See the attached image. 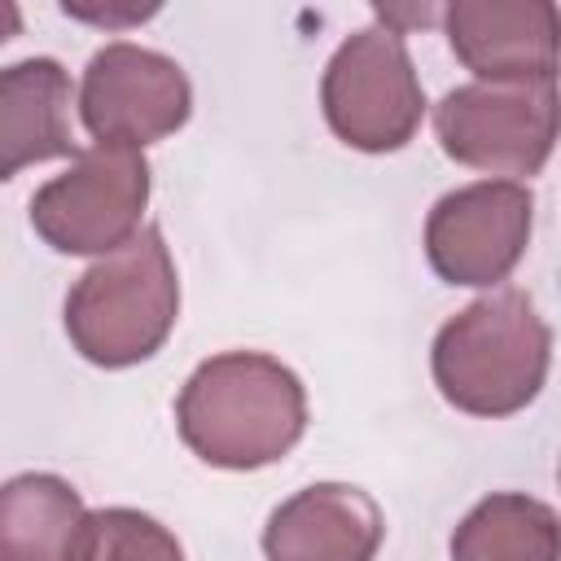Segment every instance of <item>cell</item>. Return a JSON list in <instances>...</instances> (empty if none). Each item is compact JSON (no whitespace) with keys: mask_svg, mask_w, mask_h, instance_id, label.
Returning <instances> with one entry per match:
<instances>
[{"mask_svg":"<svg viewBox=\"0 0 561 561\" xmlns=\"http://www.w3.org/2000/svg\"><path fill=\"white\" fill-rule=\"evenodd\" d=\"M184 447L215 469H263L307 430V390L263 351H224L193 368L175 399Z\"/></svg>","mask_w":561,"mask_h":561,"instance_id":"6da1fadb","label":"cell"},{"mask_svg":"<svg viewBox=\"0 0 561 561\" xmlns=\"http://www.w3.org/2000/svg\"><path fill=\"white\" fill-rule=\"evenodd\" d=\"M552 329L526 289H495L456 311L430 351L438 394L469 416H513L548 381Z\"/></svg>","mask_w":561,"mask_h":561,"instance_id":"7a4b0ae2","label":"cell"},{"mask_svg":"<svg viewBox=\"0 0 561 561\" xmlns=\"http://www.w3.org/2000/svg\"><path fill=\"white\" fill-rule=\"evenodd\" d=\"M180 316V280L158 228H140L127 245L96 259L66 294V337L101 368L149 359Z\"/></svg>","mask_w":561,"mask_h":561,"instance_id":"3957f363","label":"cell"},{"mask_svg":"<svg viewBox=\"0 0 561 561\" xmlns=\"http://www.w3.org/2000/svg\"><path fill=\"white\" fill-rule=\"evenodd\" d=\"M320 105L333 136L359 153L403 149L425 114V92L394 26H364L324 66Z\"/></svg>","mask_w":561,"mask_h":561,"instance_id":"277c9868","label":"cell"},{"mask_svg":"<svg viewBox=\"0 0 561 561\" xmlns=\"http://www.w3.org/2000/svg\"><path fill=\"white\" fill-rule=\"evenodd\" d=\"M434 136L460 167L539 175L561 136L557 83H465L434 105Z\"/></svg>","mask_w":561,"mask_h":561,"instance_id":"5b68a950","label":"cell"},{"mask_svg":"<svg viewBox=\"0 0 561 561\" xmlns=\"http://www.w3.org/2000/svg\"><path fill=\"white\" fill-rule=\"evenodd\" d=\"M149 162L127 145H92L31 197V228L61 254H114L140 232Z\"/></svg>","mask_w":561,"mask_h":561,"instance_id":"8992f818","label":"cell"},{"mask_svg":"<svg viewBox=\"0 0 561 561\" xmlns=\"http://www.w3.org/2000/svg\"><path fill=\"white\" fill-rule=\"evenodd\" d=\"M535 197L517 180H478L434 202L425 219V259L447 285H500L530 241Z\"/></svg>","mask_w":561,"mask_h":561,"instance_id":"52a82bcc","label":"cell"},{"mask_svg":"<svg viewBox=\"0 0 561 561\" xmlns=\"http://www.w3.org/2000/svg\"><path fill=\"white\" fill-rule=\"evenodd\" d=\"M188 110H193V88L180 61L127 39H114L101 53H92L79 83L83 127L101 145L145 149L180 131Z\"/></svg>","mask_w":561,"mask_h":561,"instance_id":"ba28073f","label":"cell"},{"mask_svg":"<svg viewBox=\"0 0 561 561\" xmlns=\"http://www.w3.org/2000/svg\"><path fill=\"white\" fill-rule=\"evenodd\" d=\"M447 44L478 83H557L561 9L548 0H451Z\"/></svg>","mask_w":561,"mask_h":561,"instance_id":"9c48e42d","label":"cell"},{"mask_svg":"<svg viewBox=\"0 0 561 561\" xmlns=\"http://www.w3.org/2000/svg\"><path fill=\"white\" fill-rule=\"evenodd\" d=\"M386 535L377 500L351 482H311L272 508L263 526L267 561H373Z\"/></svg>","mask_w":561,"mask_h":561,"instance_id":"30bf717a","label":"cell"},{"mask_svg":"<svg viewBox=\"0 0 561 561\" xmlns=\"http://www.w3.org/2000/svg\"><path fill=\"white\" fill-rule=\"evenodd\" d=\"M96 513L57 473H18L0 491V561H92Z\"/></svg>","mask_w":561,"mask_h":561,"instance_id":"8fae6325","label":"cell"},{"mask_svg":"<svg viewBox=\"0 0 561 561\" xmlns=\"http://www.w3.org/2000/svg\"><path fill=\"white\" fill-rule=\"evenodd\" d=\"M75 153L70 79L53 57H26L0 70V175ZM79 158V153H75Z\"/></svg>","mask_w":561,"mask_h":561,"instance_id":"7c38bea8","label":"cell"},{"mask_svg":"<svg viewBox=\"0 0 561 561\" xmlns=\"http://www.w3.org/2000/svg\"><path fill=\"white\" fill-rule=\"evenodd\" d=\"M451 561H561V517L535 495L495 491L456 526Z\"/></svg>","mask_w":561,"mask_h":561,"instance_id":"4fadbf2b","label":"cell"},{"mask_svg":"<svg viewBox=\"0 0 561 561\" xmlns=\"http://www.w3.org/2000/svg\"><path fill=\"white\" fill-rule=\"evenodd\" d=\"M92 561H184V548L158 517L140 508H101Z\"/></svg>","mask_w":561,"mask_h":561,"instance_id":"5bb4252c","label":"cell"}]
</instances>
